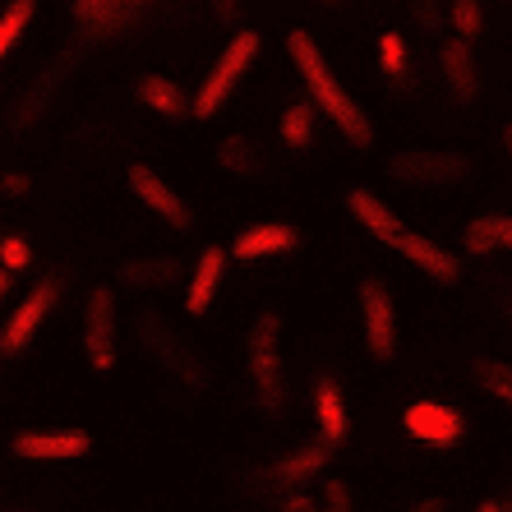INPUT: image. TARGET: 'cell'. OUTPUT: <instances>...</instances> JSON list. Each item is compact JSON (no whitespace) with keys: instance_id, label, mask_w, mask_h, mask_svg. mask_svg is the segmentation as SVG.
<instances>
[{"instance_id":"cell-21","label":"cell","mask_w":512,"mask_h":512,"mask_svg":"<svg viewBox=\"0 0 512 512\" xmlns=\"http://www.w3.org/2000/svg\"><path fill=\"white\" fill-rule=\"evenodd\" d=\"M33 10H37V0H10V5H5V19H0V56L14 51V42L33 24Z\"/></svg>"},{"instance_id":"cell-8","label":"cell","mask_w":512,"mask_h":512,"mask_svg":"<svg viewBox=\"0 0 512 512\" xmlns=\"http://www.w3.org/2000/svg\"><path fill=\"white\" fill-rule=\"evenodd\" d=\"M406 434L416 443H429V448H448V443L462 439V429L466 420L457 416L448 402H411L406 406V416H402Z\"/></svg>"},{"instance_id":"cell-32","label":"cell","mask_w":512,"mask_h":512,"mask_svg":"<svg viewBox=\"0 0 512 512\" xmlns=\"http://www.w3.org/2000/svg\"><path fill=\"white\" fill-rule=\"evenodd\" d=\"M28 190V176H5V194H24Z\"/></svg>"},{"instance_id":"cell-23","label":"cell","mask_w":512,"mask_h":512,"mask_svg":"<svg viewBox=\"0 0 512 512\" xmlns=\"http://www.w3.org/2000/svg\"><path fill=\"white\" fill-rule=\"evenodd\" d=\"M448 24L457 28L462 42H471V37L485 28V10H480V0H453V5H448Z\"/></svg>"},{"instance_id":"cell-22","label":"cell","mask_w":512,"mask_h":512,"mask_svg":"<svg viewBox=\"0 0 512 512\" xmlns=\"http://www.w3.org/2000/svg\"><path fill=\"white\" fill-rule=\"evenodd\" d=\"M476 383L499 402H512V365L508 360H476Z\"/></svg>"},{"instance_id":"cell-34","label":"cell","mask_w":512,"mask_h":512,"mask_svg":"<svg viewBox=\"0 0 512 512\" xmlns=\"http://www.w3.org/2000/svg\"><path fill=\"white\" fill-rule=\"evenodd\" d=\"M503 148H508V157H512V125H503Z\"/></svg>"},{"instance_id":"cell-7","label":"cell","mask_w":512,"mask_h":512,"mask_svg":"<svg viewBox=\"0 0 512 512\" xmlns=\"http://www.w3.org/2000/svg\"><path fill=\"white\" fill-rule=\"evenodd\" d=\"M88 448H93L88 429H24L14 439V453L28 462H70V457H84Z\"/></svg>"},{"instance_id":"cell-17","label":"cell","mask_w":512,"mask_h":512,"mask_svg":"<svg viewBox=\"0 0 512 512\" xmlns=\"http://www.w3.org/2000/svg\"><path fill=\"white\" fill-rule=\"evenodd\" d=\"M328 466V443H305V448H296V453H286L282 462L268 471V480H277V485H305V480H314Z\"/></svg>"},{"instance_id":"cell-1","label":"cell","mask_w":512,"mask_h":512,"mask_svg":"<svg viewBox=\"0 0 512 512\" xmlns=\"http://www.w3.org/2000/svg\"><path fill=\"white\" fill-rule=\"evenodd\" d=\"M286 56L296 60V70H300V79H305V88H310L314 107H319L323 116L333 120L337 130H342L346 139L356 143V148H370V143H374L370 116H365V111L351 102V93H346V88L333 79L328 60H323V51L314 47V37L305 33V28H296V33L286 37Z\"/></svg>"},{"instance_id":"cell-10","label":"cell","mask_w":512,"mask_h":512,"mask_svg":"<svg viewBox=\"0 0 512 512\" xmlns=\"http://www.w3.org/2000/svg\"><path fill=\"white\" fill-rule=\"evenodd\" d=\"M296 245H300L296 227H286V222H254V227H245L236 236L231 254L240 263H254V259H268V254H291Z\"/></svg>"},{"instance_id":"cell-15","label":"cell","mask_w":512,"mask_h":512,"mask_svg":"<svg viewBox=\"0 0 512 512\" xmlns=\"http://www.w3.org/2000/svg\"><path fill=\"white\" fill-rule=\"evenodd\" d=\"M439 65H443V79H448V88H453L457 102H476L480 79H476V60H471V42H462V37L443 42Z\"/></svg>"},{"instance_id":"cell-5","label":"cell","mask_w":512,"mask_h":512,"mask_svg":"<svg viewBox=\"0 0 512 512\" xmlns=\"http://www.w3.org/2000/svg\"><path fill=\"white\" fill-rule=\"evenodd\" d=\"M360 319H365V346L374 360L397 356V305L379 277H360Z\"/></svg>"},{"instance_id":"cell-11","label":"cell","mask_w":512,"mask_h":512,"mask_svg":"<svg viewBox=\"0 0 512 512\" xmlns=\"http://www.w3.org/2000/svg\"><path fill=\"white\" fill-rule=\"evenodd\" d=\"M397 254H402V259H411L420 273L434 277V282H457V273H462L457 254L443 250V245H434V240L420 236V231H406V236L397 240Z\"/></svg>"},{"instance_id":"cell-26","label":"cell","mask_w":512,"mask_h":512,"mask_svg":"<svg viewBox=\"0 0 512 512\" xmlns=\"http://www.w3.org/2000/svg\"><path fill=\"white\" fill-rule=\"evenodd\" d=\"M153 277H176V259L148 263V273H143V268H125V282L130 286H153Z\"/></svg>"},{"instance_id":"cell-27","label":"cell","mask_w":512,"mask_h":512,"mask_svg":"<svg viewBox=\"0 0 512 512\" xmlns=\"http://www.w3.org/2000/svg\"><path fill=\"white\" fill-rule=\"evenodd\" d=\"M323 512H351V489L342 480H328L323 485Z\"/></svg>"},{"instance_id":"cell-4","label":"cell","mask_w":512,"mask_h":512,"mask_svg":"<svg viewBox=\"0 0 512 512\" xmlns=\"http://www.w3.org/2000/svg\"><path fill=\"white\" fill-rule=\"evenodd\" d=\"M84 356H88V370H97V374H111V365H116V291L111 286L88 291Z\"/></svg>"},{"instance_id":"cell-13","label":"cell","mask_w":512,"mask_h":512,"mask_svg":"<svg viewBox=\"0 0 512 512\" xmlns=\"http://www.w3.org/2000/svg\"><path fill=\"white\" fill-rule=\"evenodd\" d=\"M222 268H227V254L217 250V245H203L199 263H194V277H190V291H185L190 319L208 314V305H213V296H217V282H222Z\"/></svg>"},{"instance_id":"cell-14","label":"cell","mask_w":512,"mask_h":512,"mask_svg":"<svg viewBox=\"0 0 512 512\" xmlns=\"http://www.w3.org/2000/svg\"><path fill=\"white\" fill-rule=\"evenodd\" d=\"M314 420H319V434H323V443H328V448L346 439L351 416H346V397H342V388H337V379H319V383H314Z\"/></svg>"},{"instance_id":"cell-35","label":"cell","mask_w":512,"mask_h":512,"mask_svg":"<svg viewBox=\"0 0 512 512\" xmlns=\"http://www.w3.org/2000/svg\"><path fill=\"white\" fill-rule=\"evenodd\" d=\"M476 512H508V508H499V503H480Z\"/></svg>"},{"instance_id":"cell-36","label":"cell","mask_w":512,"mask_h":512,"mask_svg":"<svg viewBox=\"0 0 512 512\" xmlns=\"http://www.w3.org/2000/svg\"><path fill=\"white\" fill-rule=\"evenodd\" d=\"M508 319H512V305H508Z\"/></svg>"},{"instance_id":"cell-20","label":"cell","mask_w":512,"mask_h":512,"mask_svg":"<svg viewBox=\"0 0 512 512\" xmlns=\"http://www.w3.org/2000/svg\"><path fill=\"white\" fill-rule=\"evenodd\" d=\"M277 134H282L286 148H310L314 143V107L310 102H291V107L282 111V125H277Z\"/></svg>"},{"instance_id":"cell-33","label":"cell","mask_w":512,"mask_h":512,"mask_svg":"<svg viewBox=\"0 0 512 512\" xmlns=\"http://www.w3.org/2000/svg\"><path fill=\"white\" fill-rule=\"evenodd\" d=\"M406 512H448V508H443L439 499H425V503H411V508H406Z\"/></svg>"},{"instance_id":"cell-37","label":"cell","mask_w":512,"mask_h":512,"mask_svg":"<svg viewBox=\"0 0 512 512\" xmlns=\"http://www.w3.org/2000/svg\"><path fill=\"white\" fill-rule=\"evenodd\" d=\"M134 5H143V0H134Z\"/></svg>"},{"instance_id":"cell-31","label":"cell","mask_w":512,"mask_h":512,"mask_svg":"<svg viewBox=\"0 0 512 512\" xmlns=\"http://www.w3.org/2000/svg\"><path fill=\"white\" fill-rule=\"evenodd\" d=\"M213 10L222 24H231V19H240V0H213Z\"/></svg>"},{"instance_id":"cell-19","label":"cell","mask_w":512,"mask_h":512,"mask_svg":"<svg viewBox=\"0 0 512 512\" xmlns=\"http://www.w3.org/2000/svg\"><path fill=\"white\" fill-rule=\"evenodd\" d=\"M139 97H143V107H153L157 116H167V120H180L185 111H194V102H185V97H180V88L171 84L167 74H143Z\"/></svg>"},{"instance_id":"cell-29","label":"cell","mask_w":512,"mask_h":512,"mask_svg":"<svg viewBox=\"0 0 512 512\" xmlns=\"http://www.w3.org/2000/svg\"><path fill=\"white\" fill-rule=\"evenodd\" d=\"M277 512H323V503H314L310 494H291V499H286Z\"/></svg>"},{"instance_id":"cell-30","label":"cell","mask_w":512,"mask_h":512,"mask_svg":"<svg viewBox=\"0 0 512 512\" xmlns=\"http://www.w3.org/2000/svg\"><path fill=\"white\" fill-rule=\"evenodd\" d=\"M416 19H420V28H439L443 19H439V5H429V0H420L416 5Z\"/></svg>"},{"instance_id":"cell-6","label":"cell","mask_w":512,"mask_h":512,"mask_svg":"<svg viewBox=\"0 0 512 512\" xmlns=\"http://www.w3.org/2000/svg\"><path fill=\"white\" fill-rule=\"evenodd\" d=\"M60 300V277L51 273V277H42V282L28 291L24 300H19V310L5 319V333H0V351L5 356H19L28 342H33V333H37V323L47 319V310Z\"/></svg>"},{"instance_id":"cell-24","label":"cell","mask_w":512,"mask_h":512,"mask_svg":"<svg viewBox=\"0 0 512 512\" xmlns=\"http://www.w3.org/2000/svg\"><path fill=\"white\" fill-rule=\"evenodd\" d=\"M379 65L388 79H406V42L402 33H383L379 37Z\"/></svg>"},{"instance_id":"cell-18","label":"cell","mask_w":512,"mask_h":512,"mask_svg":"<svg viewBox=\"0 0 512 512\" xmlns=\"http://www.w3.org/2000/svg\"><path fill=\"white\" fill-rule=\"evenodd\" d=\"M74 19L88 28V33H120L130 24V5L134 0H70Z\"/></svg>"},{"instance_id":"cell-16","label":"cell","mask_w":512,"mask_h":512,"mask_svg":"<svg viewBox=\"0 0 512 512\" xmlns=\"http://www.w3.org/2000/svg\"><path fill=\"white\" fill-rule=\"evenodd\" d=\"M462 250L466 254H494L512 250V217L508 213H480L466 222L462 231Z\"/></svg>"},{"instance_id":"cell-25","label":"cell","mask_w":512,"mask_h":512,"mask_svg":"<svg viewBox=\"0 0 512 512\" xmlns=\"http://www.w3.org/2000/svg\"><path fill=\"white\" fill-rule=\"evenodd\" d=\"M0 263H5V273H24L28 263H33L28 240L24 236H5V240H0Z\"/></svg>"},{"instance_id":"cell-3","label":"cell","mask_w":512,"mask_h":512,"mask_svg":"<svg viewBox=\"0 0 512 512\" xmlns=\"http://www.w3.org/2000/svg\"><path fill=\"white\" fill-rule=\"evenodd\" d=\"M254 56H259V33H254V28H240V33L227 42V51L217 56L213 70L203 74V88H199V97H194V116L199 120L217 116L222 102L231 97V88L240 84V74L254 65Z\"/></svg>"},{"instance_id":"cell-38","label":"cell","mask_w":512,"mask_h":512,"mask_svg":"<svg viewBox=\"0 0 512 512\" xmlns=\"http://www.w3.org/2000/svg\"><path fill=\"white\" fill-rule=\"evenodd\" d=\"M328 5H333V0H328Z\"/></svg>"},{"instance_id":"cell-9","label":"cell","mask_w":512,"mask_h":512,"mask_svg":"<svg viewBox=\"0 0 512 512\" xmlns=\"http://www.w3.org/2000/svg\"><path fill=\"white\" fill-rule=\"evenodd\" d=\"M130 185H134V194H139V199L148 203V208H153V213L162 217V222H171L176 231H185V227L194 222L190 208H185V199H180V194L171 190V185H167L162 176H157L153 167H143V162H134V167H130Z\"/></svg>"},{"instance_id":"cell-2","label":"cell","mask_w":512,"mask_h":512,"mask_svg":"<svg viewBox=\"0 0 512 512\" xmlns=\"http://www.w3.org/2000/svg\"><path fill=\"white\" fill-rule=\"evenodd\" d=\"M245 370L263 406H282V314L263 310L245 342Z\"/></svg>"},{"instance_id":"cell-28","label":"cell","mask_w":512,"mask_h":512,"mask_svg":"<svg viewBox=\"0 0 512 512\" xmlns=\"http://www.w3.org/2000/svg\"><path fill=\"white\" fill-rule=\"evenodd\" d=\"M222 162L227 167H236V171H250L254 167V157H250V143H240V139H231V143H222Z\"/></svg>"},{"instance_id":"cell-12","label":"cell","mask_w":512,"mask_h":512,"mask_svg":"<svg viewBox=\"0 0 512 512\" xmlns=\"http://www.w3.org/2000/svg\"><path fill=\"white\" fill-rule=\"evenodd\" d=\"M346 208H351V217H356L360 227L370 231L374 240H383V245H393L397 250V240L406 236V227L393 217V208L379 199V194H370V190H351L346 194Z\"/></svg>"}]
</instances>
